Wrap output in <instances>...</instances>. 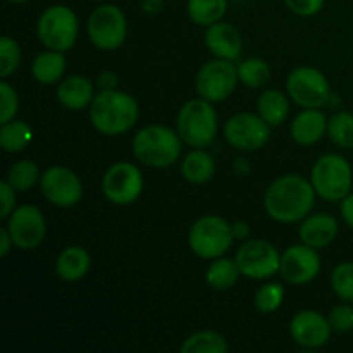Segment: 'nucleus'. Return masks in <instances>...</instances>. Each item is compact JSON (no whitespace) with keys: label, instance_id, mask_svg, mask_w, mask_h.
Masks as SVG:
<instances>
[{"label":"nucleus","instance_id":"f257e3e1","mask_svg":"<svg viewBox=\"0 0 353 353\" xmlns=\"http://www.w3.org/2000/svg\"><path fill=\"white\" fill-rule=\"evenodd\" d=\"M316 195L312 183L299 174H286L276 179L265 192V212L278 223H299L309 216Z\"/></svg>","mask_w":353,"mask_h":353},{"label":"nucleus","instance_id":"f03ea898","mask_svg":"<svg viewBox=\"0 0 353 353\" xmlns=\"http://www.w3.org/2000/svg\"><path fill=\"white\" fill-rule=\"evenodd\" d=\"M140 109L137 100L117 90H102L90 103V121L99 133L117 137L137 124Z\"/></svg>","mask_w":353,"mask_h":353},{"label":"nucleus","instance_id":"7ed1b4c3","mask_svg":"<svg viewBox=\"0 0 353 353\" xmlns=\"http://www.w3.org/2000/svg\"><path fill=\"white\" fill-rule=\"evenodd\" d=\"M181 137L165 126H147L133 138V155L150 168H168L181 155Z\"/></svg>","mask_w":353,"mask_h":353},{"label":"nucleus","instance_id":"20e7f679","mask_svg":"<svg viewBox=\"0 0 353 353\" xmlns=\"http://www.w3.org/2000/svg\"><path fill=\"white\" fill-rule=\"evenodd\" d=\"M176 131L186 145L205 148L216 140L217 114L209 100H190L179 109Z\"/></svg>","mask_w":353,"mask_h":353},{"label":"nucleus","instance_id":"39448f33","mask_svg":"<svg viewBox=\"0 0 353 353\" xmlns=\"http://www.w3.org/2000/svg\"><path fill=\"white\" fill-rule=\"evenodd\" d=\"M310 183L316 190L317 196L327 202H341L350 195L353 185L352 165L343 155L327 154L323 155L314 164L310 172Z\"/></svg>","mask_w":353,"mask_h":353},{"label":"nucleus","instance_id":"423d86ee","mask_svg":"<svg viewBox=\"0 0 353 353\" xmlns=\"http://www.w3.org/2000/svg\"><path fill=\"white\" fill-rule=\"evenodd\" d=\"M233 230L219 216H203L190 230L188 243L193 254L205 261H214L226 254L233 243Z\"/></svg>","mask_w":353,"mask_h":353},{"label":"nucleus","instance_id":"0eeeda50","mask_svg":"<svg viewBox=\"0 0 353 353\" xmlns=\"http://www.w3.org/2000/svg\"><path fill=\"white\" fill-rule=\"evenodd\" d=\"M38 40L48 50L65 52L78 38V17L68 6H52L43 10L37 24Z\"/></svg>","mask_w":353,"mask_h":353},{"label":"nucleus","instance_id":"6e6552de","mask_svg":"<svg viewBox=\"0 0 353 353\" xmlns=\"http://www.w3.org/2000/svg\"><path fill=\"white\" fill-rule=\"evenodd\" d=\"M128 23L123 10L112 3L97 7L88 19V37L100 50H116L126 40Z\"/></svg>","mask_w":353,"mask_h":353},{"label":"nucleus","instance_id":"1a4fd4ad","mask_svg":"<svg viewBox=\"0 0 353 353\" xmlns=\"http://www.w3.org/2000/svg\"><path fill=\"white\" fill-rule=\"evenodd\" d=\"M286 90L295 103L305 109H319L331 97L326 76L314 68H299L286 79Z\"/></svg>","mask_w":353,"mask_h":353},{"label":"nucleus","instance_id":"9d476101","mask_svg":"<svg viewBox=\"0 0 353 353\" xmlns=\"http://www.w3.org/2000/svg\"><path fill=\"white\" fill-rule=\"evenodd\" d=\"M234 261L243 276L252 279H265L279 271L281 255L269 241L248 240L238 248Z\"/></svg>","mask_w":353,"mask_h":353},{"label":"nucleus","instance_id":"9b49d317","mask_svg":"<svg viewBox=\"0 0 353 353\" xmlns=\"http://www.w3.org/2000/svg\"><path fill=\"white\" fill-rule=\"evenodd\" d=\"M102 190L105 199L114 205H130L143 190V176L131 162H117L103 174Z\"/></svg>","mask_w":353,"mask_h":353},{"label":"nucleus","instance_id":"f8f14e48","mask_svg":"<svg viewBox=\"0 0 353 353\" xmlns=\"http://www.w3.org/2000/svg\"><path fill=\"white\" fill-rule=\"evenodd\" d=\"M238 68L226 59L207 62L196 74V92L209 102H223L234 92L238 83Z\"/></svg>","mask_w":353,"mask_h":353},{"label":"nucleus","instance_id":"ddd939ff","mask_svg":"<svg viewBox=\"0 0 353 353\" xmlns=\"http://www.w3.org/2000/svg\"><path fill=\"white\" fill-rule=\"evenodd\" d=\"M271 137V128L261 116L248 112L234 114L224 124V138L238 150H259Z\"/></svg>","mask_w":353,"mask_h":353},{"label":"nucleus","instance_id":"4468645a","mask_svg":"<svg viewBox=\"0 0 353 353\" xmlns=\"http://www.w3.org/2000/svg\"><path fill=\"white\" fill-rule=\"evenodd\" d=\"M14 245L21 250H33L43 241L47 233L45 217L37 207L21 205L12 210L7 224Z\"/></svg>","mask_w":353,"mask_h":353},{"label":"nucleus","instance_id":"2eb2a0df","mask_svg":"<svg viewBox=\"0 0 353 353\" xmlns=\"http://www.w3.org/2000/svg\"><path fill=\"white\" fill-rule=\"evenodd\" d=\"M40 186L48 202L57 207H72L81 200L83 186L78 176L68 168L54 165L41 174Z\"/></svg>","mask_w":353,"mask_h":353},{"label":"nucleus","instance_id":"dca6fc26","mask_svg":"<svg viewBox=\"0 0 353 353\" xmlns=\"http://www.w3.org/2000/svg\"><path fill=\"white\" fill-rule=\"evenodd\" d=\"M319 271L321 259L316 248L309 247V245H293L281 255L279 272L290 285H307L317 278Z\"/></svg>","mask_w":353,"mask_h":353},{"label":"nucleus","instance_id":"f3484780","mask_svg":"<svg viewBox=\"0 0 353 353\" xmlns=\"http://www.w3.org/2000/svg\"><path fill=\"white\" fill-rule=\"evenodd\" d=\"M331 324L314 310H302L290 323L292 338L303 348H319L331 338Z\"/></svg>","mask_w":353,"mask_h":353},{"label":"nucleus","instance_id":"a211bd4d","mask_svg":"<svg viewBox=\"0 0 353 353\" xmlns=\"http://www.w3.org/2000/svg\"><path fill=\"white\" fill-rule=\"evenodd\" d=\"M205 45L210 54L216 55L217 59H226L233 61L241 54V37L240 31L230 23H217L210 24L205 31Z\"/></svg>","mask_w":353,"mask_h":353},{"label":"nucleus","instance_id":"6ab92c4d","mask_svg":"<svg viewBox=\"0 0 353 353\" xmlns=\"http://www.w3.org/2000/svg\"><path fill=\"white\" fill-rule=\"evenodd\" d=\"M338 221L330 214H314L303 219L300 226V240L312 248H324L336 238Z\"/></svg>","mask_w":353,"mask_h":353},{"label":"nucleus","instance_id":"aec40b11","mask_svg":"<svg viewBox=\"0 0 353 353\" xmlns=\"http://www.w3.org/2000/svg\"><path fill=\"white\" fill-rule=\"evenodd\" d=\"M327 131V119L319 109H307L300 112L292 123V137L299 145L309 147L317 143Z\"/></svg>","mask_w":353,"mask_h":353},{"label":"nucleus","instance_id":"412c9836","mask_svg":"<svg viewBox=\"0 0 353 353\" xmlns=\"http://www.w3.org/2000/svg\"><path fill=\"white\" fill-rule=\"evenodd\" d=\"M57 99L69 110L85 109L95 99L92 81L85 76H69V78L62 79L59 85Z\"/></svg>","mask_w":353,"mask_h":353},{"label":"nucleus","instance_id":"4be33fe9","mask_svg":"<svg viewBox=\"0 0 353 353\" xmlns=\"http://www.w3.org/2000/svg\"><path fill=\"white\" fill-rule=\"evenodd\" d=\"M90 255L81 247H69L59 254L55 272L64 281H78L88 272Z\"/></svg>","mask_w":353,"mask_h":353},{"label":"nucleus","instance_id":"5701e85b","mask_svg":"<svg viewBox=\"0 0 353 353\" xmlns=\"http://www.w3.org/2000/svg\"><path fill=\"white\" fill-rule=\"evenodd\" d=\"M65 57L62 52L48 50L41 52L31 62V72L34 79L41 85H54L64 76Z\"/></svg>","mask_w":353,"mask_h":353},{"label":"nucleus","instance_id":"b1692460","mask_svg":"<svg viewBox=\"0 0 353 353\" xmlns=\"http://www.w3.org/2000/svg\"><path fill=\"white\" fill-rule=\"evenodd\" d=\"M181 172L186 181L193 183V185H202L212 178L216 172V164L207 152L196 148L185 157L181 164Z\"/></svg>","mask_w":353,"mask_h":353},{"label":"nucleus","instance_id":"393cba45","mask_svg":"<svg viewBox=\"0 0 353 353\" xmlns=\"http://www.w3.org/2000/svg\"><path fill=\"white\" fill-rule=\"evenodd\" d=\"M259 116L269 124V126H279L286 121L290 112V102L285 93L268 90L259 97L257 102Z\"/></svg>","mask_w":353,"mask_h":353},{"label":"nucleus","instance_id":"a878e982","mask_svg":"<svg viewBox=\"0 0 353 353\" xmlns=\"http://www.w3.org/2000/svg\"><path fill=\"white\" fill-rule=\"evenodd\" d=\"M228 9V0H188L186 10L190 19L200 26H210L223 19Z\"/></svg>","mask_w":353,"mask_h":353},{"label":"nucleus","instance_id":"bb28decb","mask_svg":"<svg viewBox=\"0 0 353 353\" xmlns=\"http://www.w3.org/2000/svg\"><path fill=\"white\" fill-rule=\"evenodd\" d=\"M240 269H238L236 261H231V259H214V262L210 264V268L207 269L205 279L212 288L216 290H228L231 286H234V283L238 281V276H240Z\"/></svg>","mask_w":353,"mask_h":353},{"label":"nucleus","instance_id":"cd10ccee","mask_svg":"<svg viewBox=\"0 0 353 353\" xmlns=\"http://www.w3.org/2000/svg\"><path fill=\"white\" fill-rule=\"evenodd\" d=\"M228 343L216 331H200L181 345V353H226Z\"/></svg>","mask_w":353,"mask_h":353},{"label":"nucleus","instance_id":"c85d7f7f","mask_svg":"<svg viewBox=\"0 0 353 353\" xmlns=\"http://www.w3.org/2000/svg\"><path fill=\"white\" fill-rule=\"evenodd\" d=\"M31 140V128L24 121H9L0 130V145L6 152H21Z\"/></svg>","mask_w":353,"mask_h":353},{"label":"nucleus","instance_id":"c756f323","mask_svg":"<svg viewBox=\"0 0 353 353\" xmlns=\"http://www.w3.org/2000/svg\"><path fill=\"white\" fill-rule=\"evenodd\" d=\"M6 181L16 192H26L40 181V169L33 161H19L9 169Z\"/></svg>","mask_w":353,"mask_h":353},{"label":"nucleus","instance_id":"7c9ffc66","mask_svg":"<svg viewBox=\"0 0 353 353\" xmlns=\"http://www.w3.org/2000/svg\"><path fill=\"white\" fill-rule=\"evenodd\" d=\"M238 78L250 88H261L271 78V68L262 59H247L238 65Z\"/></svg>","mask_w":353,"mask_h":353},{"label":"nucleus","instance_id":"2f4dec72","mask_svg":"<svg viewBox=\"0 0 353 353\" xmlns=\"http://www.w3.org/2000/svg\"><path fill=\"white\" fill-rule=\"evenodd\" d=\"M327 137L341 148H353V114L338 112L327 123Z\"/></svg>","mask_w":353,"mask_h":353},{"label":"nucleus","instance_id":"473e14b6","mask_svg":"<svg viewBox=\"0 0 353 353\" xmlns=\"http://www.w3.org/2000/svg\"><path fill=\"white\" fill-rule=\"evenodd\" d=\"M283 300H285V288L278 283H268L255 293V307L262 314H271L278 310Z\"/></svg>","mask_w":353,"mask_h":353},{"label":"nucleus","instance_id":"72a5a7b5","mask_svg":"<svg viewBox=\"0 0 353 353\" xmlns=\"http://www.w3.org/2000/svg\"><path fill=\"white\" fill-rule=\"evenodd\" d=\"M331 286L341 300L353 303V262H343L334 269Z\"/></svg>","mask_w":353,"mask_h":353},{"label":"nucleus","instance_id":"f704fd0d","mask_svg":"<svg viewBox=\"0 0 353 353\" xmlns=\"http://www.w3.org/2000/svg\"><path fill=\"white\" fill-rule=\"evenodd\" d=\"M21 62V48L10 37L0 38V76L7 78Z\"/></svg>","mask_w":353,"mask_h":353},{"label":"nucleus","instance_id":"c9c22d12","mask_svg":"<svg viewBox=\"0 0 353 353\" xmlns=\"http://www.w3.org/2000/svg\"><path fill=\"white\" fill-rule=\"evenodd\" d=\"M0 100H2V105H0V124H6L14 119V116L17 114V109H19L17 93L9 83H0Z\"/></svg>","mask_w":353,"mask_h":353},{"label":"nucleus","instance_id":"e433bc0d","mask_svg":"<svg viewBox=\"0 0 353 353\" xmlns=\"http://www.w3.org/2000/svg\"><path fill=\"white\" fill-rule=\"evenodd\" d=\"M327 321H330L331 327H333L334 331H340V333L353 330V307L352 305L334 307V309L330 312Z\"/></svg>","mask_w":353,"mask_h":353},{"label":"nucleus","instance_id":"4c0bfd02","mask_svg":"<svg viewBox=\"0 0 353 353\" xmlns=\"http://www.w3.org/2000/svg\"><path fill=\"white\" fill-rule=\"evenodd\" d=\"M285 3L292 12L303 17H309L323 9L324 0H285Z\"/></svg>","mask_w":353,"mask_h":353},{"label":"nucleus","instance_id":"58836bf2","mask_svg":"<svg viewBox=\"0 0 353 353\" xmlns=\"http://www.w3.org/2000/svg\"><path fill=\"white\" fill-rule=\"evenodd\" d=\"M0 195H2V210H0V219H7L12 214L16 205V190L7 181L0 183Z\"/></svg>","mask_w":353,"mask_h":353},{"label":"nucleus","instance_id":"ea45409f","mask_svg":"<svg viewBox=\"0 0 353 353\" xmlns=\"http://www.w3.org/2000/svg\"><path fill=\"white\" fill-rule=\"evenodd\" d=\"M340 212L345 223H347L353 230V193H350V195H347L343 200H341Z\"/></svg>","mask_w":353,"mask_h":353},{"label":"nucleus","instance_id":"a19ab883","mask_svg":"<svg viewBox=\"0 0 353 353\" xmlns=\"http://www.w3.org/2000/svg\"><path fill=\"white\" fill-rule=\"evenodd\" d=\"M12 245L14 241H12V236H10L9 230H7V228H0V255L6 257V255L9 254Z\"/></svg>","mask_w":353,"mask_h":353},{"label":"nucleus","instance_id":"79ce46f5","mask_svg":"<svg viewBox=\"0 0 353 353\" xmlns=\"http://www.w3.org/2000/svg\"><path fill=\"white\" fill-rule=\"evenodd\" d=\"M99 85L102 90H116V85H117V76L114 74V72L107 71V72H102L99 78Z\"/></svg>","mask_w":353,"mask_h":353},{"label":"nucleus","instance_id":"37998d69","mask_svg":"<svg viewBox=\"0 0 353 353\" xmlns=\"http://www.w3.org/2000/svg\"><path fill=\"white\" fill-rule=\"evenodd\" d=\"M231 230H233L234 240H247L248 234H250V226H248L247 223H243V221L234 223L233 226H231Z\"/></svg>","mask_w":353,"mask_h":353},{"label":"nucleus","instance_id":"c03bdc74","mask_svg":"<svg viewBox=\"0 0 353 353\" xmlns=\"http://www.w3.org/2000/svg\"><path fill=\"white\" fill-rule=\"evenodd\" d=\"M9 2H12V3H23V2H28V0H9Z\"/></svg>","mask_w":353,"mask_h":353}]
</instances>
